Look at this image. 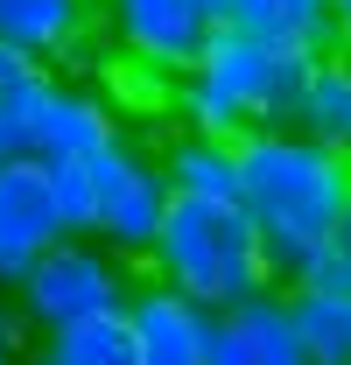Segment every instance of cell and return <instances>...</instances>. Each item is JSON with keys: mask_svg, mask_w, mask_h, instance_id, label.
Segmentation results:
<instances>
[{"mask_svg": "<svg viewBox=\"0 0 351 365\" xmlns=\"http://www.w3.org/2000/svg\"><path fill=\"white\" fill-rule=\"evenodd\" d=\"M288 317H295V337H302L309 365H351V295L288 288Z\"/></svg>", "mask_w": 351, "mask_h": 365, "instance_id": "16", "label": "cell"}, {"mask_svg": "<svg viewBox=\"0 0 351 365\" xmlns=\"http://www.w3.org/2000/svg\"><path fill=\"white\" fill-rule=\"evenodd\" d=\"M29 365H133V330H127V309H120V317L71 323V330H49L43 344L29 351Z\"/></svg>", "mask_w": 351, "mask_h": 365, "instance_id": "14", "label": "cell"}, {"mask_svg": "<svg viewBox=\"0 0 351 365\" xmlns=\"http://www.w3.org/2000/svg\"><path fill=\"white\" fill-rule=\"evenodd\" d=\"M7 295H14L21 323L49 337V330H71L91 317H120L127 309V260H113L98 239H56Z\"/></svg>", "mask_w": 351, "mask_h": 365, "instance_id": "4", "label": "cell"}, {"mask_svg": "<svg viewBox=\"0 0 351 365\" xmlns=\"http://www.w3.org/2000/svg\"><path fill=\"white\" fill-rule=\"evenodd\" d=\"M91 190H98V246L113 260H148L155 232H162V211H169V182H162V162L141 148L133 134H120L113 148L91 155Z\"/></svg>", "mask_w": 351, "mask_h": 365, "instance_id": "5", "label": "cell"}, {"mask_svg": "<svg viewBox=\"0 0 351 365\" xmlns=\"http://www.w3.org/2000/svg\"><path fill=\"white\" fill-rule=\"evenodd\" d=\"M169 197H204V204H239V140H211V134H183L155 155Z\"/></svg>", "mask_w": 351, "mask_h": 365, "instance_id": "11", "label": "cell"}, {"mask_svg": "<svg viewBox=\"0 0 351 365\" xmlns=\"http://www.w3.org/2000/svg\"><path fill=\"white\" fill-rule=\"evenodd\" d=\"M98 14H106L120 56L155 71V78H183L218 29L197 0H98Z\"/></svg>", "mask_w": 351, "mask_h": 365, "instance_id": "6", "label": "cell"}, {"mask_svg": "<svg viewBox=\"0 0 351 365\" xmlns=\"http://www.w3.org/2000/svg\"><path fill=\"white\" fill-rule=\"evenodd\" d=\"M56 239H71V232H63V218H56L49 169L36 162V155L0 162V288H14Z\"/></svg>", "mask_w": 351, "mask_h": 365, "instance_id": "7", "label": "cell"}, {"mask_svg": "<svg viewBox=\"0 0 351 365\" xmlns=\"http://www.w3.org/2000/svg\"><path fill=\"white\" fill-rule=\"evenodd\" d=\"M330 56H351V0H330Z\"/></svg>", "mask_w": 351, "mask_h": 365, "instance_id": "20", "label": "cell"}, {"mask_svg": "<svg viewBox=\"0 0 351 365\" xmlns=\"http://www.w3.org/2000/svg\"><path fill=\"white\" fill-rule=\"evenodd\" d=\"M0 365H21V359H14V351H7V344H0Z\"/></svg>", "mask_w": 351, "mask_h": 365, "instance_id": "23", "label": "cell"}, {"mask_svg": "<svg viewBox=\"0 0 351 365\" xmlns=\"http://www.w3.org/2000/svg\"><path fill=\"white\" fill-rule=\"evenodd\" d=\"M232 29H246L274 49L330 56V0H232Z\"/></svg>", "mask_w": 351, "mask_h": 365, "instance_id": "13", "label": "cell"}, {"mask_svg": "<svg viewBox=\"0 0 351 365\" xmlns=\"http://www.w3.org/2000/svg\"><path fill=\"white\" fill-rule=\"evenodd\" d=\"M148 281H162L204 317H225L267 288H281L253 218L239 204H204V197H169L162 232L148 246Z\"/></svg>", "mask_w": 351, "mask_h": 365, "instance_id": "3", "label": "cell"}, {"mask_svg": "<svg viewBox=\"0 0 351 365\" xmlns=\"http://www.w3.org/2000/svg\"><path fill=\"white\" fill-rule=\"evenodd\" d=\"M288 127L316 148H330V155H351V56H316L309 63Z\"/></svg>", "mask_w": 351, "mask_h": 365, "instance_id": "12", "label": "cell"}, {"mask_svg": "<svg viewBox=\"0 0 351 365\" xmlns=\"http://www.w3.org/2000/svg\"><path fill=\"white\" fill-rule=\"evenodd\" d=\"M91 29H98V0H0V43L43 63L85 56Z\"/></svg>", "mask_w": 351, "mask_h": 365, "instance_id": "9", "label": "cell"}, {"mask_svg": "<svg viewBox=\"0 0 351 365\" xmlns=\"http://www.w3.org/2000/svg\"><path fill=\"white\" fill-rule=\"evenodd\" d=\"M49 169V197H56V218L71 239L98 232V190H91V162H43Z\"/></svg>", "mask_w": 351, "mask_h": 365, "instance_id": "17", "label": "cell"}, {"mask_svg": "<svg viewBox=\"0 0 351 365\" xmlns=\"http://www.w3.org/2000/svg\"><path fill=\"white\" fill-rule=\"evenodd\" d=\"M351 204V155H330L295 127H253L239 134V211L267 239L274 281L330 246Z\"/></svg>", "mask_w": 351, "mask_h": 365, "instance_id": "1", "label": "cell"}, {"mask_svg": "<svg viewBox=\"0 0 351 365\" xmlns=\"http://www.w3.org/2000/svg\"><path fill=\"white\" fill-rule=\"evenodd\" d=\"M337 246L351 253V204H345V225H337Z\"/></svg>", "mask_w": 351, "mask_h": 365, "instance_id": "22", "label": "cell"}, {"mask_svg": "<svg viewBox=\"0 0 351 365\" xmlns=\"http://www.w3.org/2000/svg\"><path fill=\"white\" fill-rule=\"evenodd\" d=\"M21 330H29V323H21V309H14V295L0 288V344H7L14 359H21Z\"/></svg>", "mask_w": 351, "mask_h": 365, "instance_id": "19", "label": "cell"}, {"mask_svg": "<svg viewBox=\"0 0 351 365\" xmlns=\"http://www.w3.org/2000/svg\"><path fill=\"white\" fill-rule=\"evenodd\" d=\"M113 140H120V113L91 85H63L56 78V91L43 106V134H36V162H91Z\"/></svg>", "mask_w": 351, "mask_h": 365, "instance_id": "10", "label": "cell"}, {"mask_svg": "<svg viewBox=\"0 0 351 365\" xmlns=\"http://www.w3.org/2000/svg\"><path fill=\"white\" fill-rule=\"evenodd\" d=\"M309 63L316 56H302V49H274L260 36L218 21L211 43H204V56L169 91V106H176V120H183V134H211V140H239V134H253V127H288Z\"/></svg>", "mask_w": 351, "mask_h": 365, "instance_id": "2", "label": "cell"}, {"mask_svg": "<svg viewBox=\"0 0 351 365\" xmlns=\"http://www.w3.org/2000/svg\"><path fill=\"white\" fill-rule=\"evenodd\" d=\"M127 330L133 365H204V309H190L162 281L127 288Z\"/></svg>", "mask_w": 351, "mask_h": 365, "instance_id": "8", "label": "cell"}, {"mask_svg": "<svg viewBox=\"0 0 351 365\" xmlns=\"http://www.w3.org/2000/svg\"><path fill=\"white\" fill-rule=\"evenodd\" d=\"M197 7H204L211 21H232V0H197Z\"/></svg>", "mask_w": 351, "mask_h": 365, "instance_id": "21", "label": "cell"}, {"mask_svg": "<svg viewBox=\"0 0 351 365\" xmlns=\"http://www.w3.org/2000/svg\"><path fill=\"white\" fill-rule=\"evenodd\" d=\"M225 317H232V330H239V344H246V359H253V365H309L281 288H267V295L239 302V309H225Z\"/></svg>", "mask_w": 351, "mask_h": 365, "instance_id": "15", "label": "cell"}, {"mask_svg": "<svg viewBox=\"0 0 351 365\" xmlns=\"http://www.w3.org/2000/svg\"><path fill=\"white\" fill-rule=\"evenodd\" d=\"M281 281H288V288H316V295H351V253L330 239V246H316L309 260H295Z\"/></svg>", "mask_w": 351, "mask_h": 365, "instance_id": "18", "label": "cell"}]
</instances>
